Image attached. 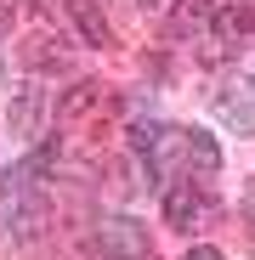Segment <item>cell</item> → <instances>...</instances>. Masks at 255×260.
<instances>
[{"mask_svg": "<svg viewBox=\"0 0 255 260\" xmlns=\"http://www.w3.org/2000/svg\"><path fill=\"white\" fill-rule=\"evenodd\" d=\"M91 243H97V254H102V260H153L148 221H136V215H102Z\"/></svg>", "mask_w": 255, "mask_h": 260, "instance_id": "obj_2", "label": "cell"}, {"mask_svg": "<svg viewBox=\"0 0 255 260\" xmlns=\"http://www.w3.org/2000/svg\"><path fill=\"white\" fill-rule=\"evenodd\" d=\"M68 6V23H74V34H79V46H114V23L102 17V6L97 0H63Z\"/></svg>", "mask_w": 255, "mask_h": 260, "instance_id": "obj_5", "label": "cell"}, {"mask_svg": "<svg viewBox=\"0 0 255 260\" xmlns=\"http://www.w3.org/2000/svg\"><path fill=\"white\" fill-rule=\"evenodd\" d=\"M204 215H210V198L193 187V176H187V181H164V221L176 226V232L204 226Z\"/></svg>", "mask_w": 255, "mask_h": 260, "instance_id": "obj_4", "label": "cell"}, {"mask_svg": "<svg viewBox=\"0 0 255 260\" xmlns=\"http://www.w3.org/2000/svg\"><path fill=\"white\" fill-rule=\"evenodd\" d=\"M221 113H227V119H238L244 130L255 124V108H249V102H238V96H221Z\"/></svg>", "mask_w": 255, "mask_h": 260, "instance_id": "obj_10", "label": "cell"}, {"mask_svg": "<svg viewBox=\"0 0 255 260\" xmlns=\"http://www.w3.org/2000/svg\"><path fill=\"white\" fill-rule=\"evenodd\" d=\"M164 142H170V124H159V119H136L131 124V153L148 170V187H164Z\"/></svg>", "mask_w": 255, "mask_h": 260, "instance_id": "obj_3", "label": "cell"}, {"mask_svg": "<svg viewBox=\"0 0 255 260\" xmlns=\"http://www.w3.org/2000/svg\"><path fill=\"white\" fill-rule=\"evenodd\" d=\"M40 181L29 164L0 170V232L6 238H34L40 221H46V198H40Z\"/></svg>", "mask_w": 255, "mask_h": 260, "instance_id": "obj_1", "label": "cell"}, {"mask_svg": "<svg viewBox=\"0 0 255 260\" xmlns=\"http://www.w3.org/2000/svg\"><path fill=\"white\" fill-rule=\"evenodd\" d=\"M34 108H40V91H29V96H23V102L12 108V124L23 130V136H29V124H34Z\"/></svg>", "mask_w": 255, "mask_h": 260, "instance_id": "obj_9", "label": "cell"}, {"mask_svg": "<svg viewBox=\"0 0 255 260\" xmlns=\"http://www.w3.org/2000/svg\"><path fill=\"white\" fill-rule=\"evenodd\" d=\"M182 260H227V254H221V249H210V243H193Z\"/></svg>", "mask_w": 255, "mask_h": 260, "instance_id": "obj_11", "label": "cell"}, {"mask_svg": "<svg viewBox=\"0 0 255 260\" xmlns=\"http://www.w3.org/2000/svg\"><path fill=\"white\" fill-rule=\"evenodd\" d=\"M182 158H187V170L199 181H210V176H221V147H216V136L210 130H182Z\"/></svg>", "mask_w": 255, "mask_h": 260, "instance_id": "obj_6", "label": "cell"}, {"mask_svg": "<svg viewBox=\"0 0 255 260\" xmlns=\"http://www.w3.org/2000/svg\"><path fill=\"white\" fill-rule=\"evenodd\" d=\"M249 79H255V74H249Z\"/></svg>", "mask_w": 255, "mask_h": 260, "instance_id": "obj_13", "label": "cell"}, {"mask_svg": "<svg viewBox=\"0 0 255 260\" xmlns=\"http://www.w3.org/2000/svg\"><path fill=\"white\" fill-rule=\"evenodd\" d=\"M108 96H102V85L97 79H79V85H68V96H57V119L63 124H79L85 113H97Z\"/></svg>", "mask_w": 255, "mask_h": 260, "instance_id": "obj_7", "label": "cell"}, {"mask_svg": "<svg viewBox=\"0 0 255 260\" xmlns=\"http://www.w3.org/2000/svg\"><path fill=\"white\" fill-rule=\"evenodd\" d=\"M216 12H221V0H176V12H170V28L187 40V34L210 28V17H216Z\"/></svg>", "mask_w": 255, "mask_h": 260, "instance_id": "obj_8", "label": "cell"}, {"mask_svg": "<svg viewBox=\"0 0 255 260\" xmlns=\"http://www.w3.org/2000/svg\"><path fill=\"white\" fill-rule=\"evenodd\" d=\"M244 215L255 221V181H249V192H244Z\"/></svg>", "mask_w": 255, "mask_h": 260, "instance_id": "obj_12", "label": "cell"}]
</instances>
